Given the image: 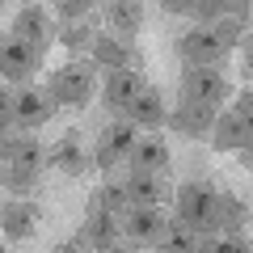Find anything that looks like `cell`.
Segmentation results:
<instances>
[{"mask_svg":"<svg viewBox=\"0 0 253 253\" xmlns=\"http://www.w3.org/2000/svg\"><path fill=\"white\" fill-rule=\"evenodd\" d=\"M46 89H51V97L59 106H89L93 89H97V63L93 59H68L63 68L51 72Z\"/></svg>","mask_w":253,"mask_h":253,"instance_id":"cell-1","label":"cell"},{"mask_svg":"<svg viewBox=\"0 0 253 253\" xmlns=\"http://www.w3.org/2000/svg\"><path fill=\"white\" fill-rule=\"evenodd\" d=\"M215 194L219 190L211 186L207 177H190L173 190V203H177V215L186 219L194 232H219L215 228Z\"/></svg>","mask_w":253,"mask_h":253,"instance_id":"cell-2","label":"cell"},{"mask_svg":"<svg viewBox=\"0 0 253 253\" xmlns=\"http://www.w3.org/2000/svg\"><path fill=\"white\" fill-rule=\"evenodd\" d=\"M9 110H13V123H17L21 131H34V126H46V123L55 118L59 101H55L51 89H42V84L17 81V84L9 89Z\"/></svg>","mask_w":253,"mask_h":253,"instance_id":"cell-3","label":"cell"},{"mask_svg":"<svg viewBox=\"0 0 253 253\" xmlns=\"http://www.w3.org/2000/svg\"><path fill=\"white\" fill-rule=\"evenodd\" d=\"M181 97L219 106V101L232 97V84H228V76L219 72L215 63H199V68H190V63H186V72H181Z\"/></svg>","mask_w":253,"mask_h":253,"instance_id":"cell-4","label":"cell"},{"mask_svg":"<svg viewBox=\"0 0 253 253\" xmlns=\"http://www.w3.org/2000/svg\"><path fill=\"white\" fill-rule=\"evenodd\" d=\"M135 131L139 126L131 123V118H110L106 126H101V139L97 148H93V165L97 169H114L118 161H126V152H131V144H135Z\"/></svg>","mask_w":253,"mask_h":253,"instance_id":"cell-5","label":"cell"},{"mask_svg":"<svg viewBox=\"0 0 253 253\" xmlns=\"http://www.w3.org/2000/svg\"><path fill=\"white\" fill-rule=\"evenodd\" d=\"M38 68H42V51L21 42L17 34H0V76H9L17 84V81H30Z\"/></svg>","mask_w":253,"mask_h":253,"instance_id":"cell-6","label":"cell"},{"mask_svg":"<svg viewBox=\"0 0 253 253\" xmlns=\"http://www.w3.org/2000/svg\"><path fill=\"white\" fill-rule=\"evenodd\" d=\"M228 51H232V46L215 34V26H194V30H186L181 42H177V55L190 63V68H199V63H219Z\"/></svg>","mask_w":253,"mask_h":253,"instance_id":"cell-7","label":"cell"},{"mask_svg":"<svg viewBox=\"0 0 253 253\" xmlns=\"http://www.w3.org/2000/svg\"><path fill=\"white\" fill-rule=\"evenodd\" d=\"M165 123H169V131H177V135L199 139V135H207V131H211V123H215V106L181 97L177 106H173L169 114H165Z\"/></svg>","mask_w":253,"mask_h":253,"instance_id":"cell-8","label":"cell"},{"mask_svg":"<svg viewBox=\"0 0 253 253\" xmlns=\"http://www.w3.org/2000/svg\"><path fill=\"white\" fill-rule=\"evenodd\" d=\"M89 51H93V63H101V68H144V55L123 34H93Z\"/></svg>","mask_w":253,"mask_h":253,"instance_id":"cell-9","label":"cell"},{"mask_svg":"<svg viewBox=\"0 0 253 253\" xmlns=\"http://www.w3.org/2000/svg\"><path fill=\"white\" fill-rule=\"evenodd\" d=\"M9 34H17L21 42H30L34 51L46 55V46H51L55 38V21L46 9H38V4H26V9H17V17H13V30Z\"/></svg>","mask_w":253,"mask_h":253,"instance_id":"cell-10","label":"cell"},{"mask_svg":"<svg viewBox=\"0 0 253 253\" xmlns=\"http://www.w3.org/2000/svg\"><path fill=\"white\" fill-rule=\"evenodd\" d=\"M118 228H123V236H131L135 245H152L156 249V241L165 236V215H161V207H126Z\"/></svg>","mask_w":253,"mask_h":253,"instance_id":"cell-11","label":"cell"},{"mask_svg":"<svg viewBox=\"0 0 253 253\" xmlns=\"http://www.w3.org/2000/svg\"><path fill=\"white\" fill-rule=\"evenodd\" d=\"M38 219H42L38 203H30L26 194H17L13 203H4V207H0V232L13 236V241H26V236L38 232Z\"/></svg>","mask_w":253,"mask_h":253,"instance_id":"cell-12","label":"cell"},{"mask_svg":"<svg viewBox=\"0 0 253 253\" xmlns=\"http://www.w3.org/2000/svg\"><path fill=\"white\" fill-rule=\"evenodd\" d=\"M165 114H169V106H165L161 89H152V84H144V89H139L135 97L123 106V118H131V123L144 126V131H156V126H165Z\"/></svg>","mask_w":253,"mask_h":253,"instance_id":"cell-13","label":"cell"},{"mask_svg":"<svg viewBox=\"0 0 253 253\" xmlns=\"http://www.w3.org/2000/svg\"><path fill=\"white\" fill-rule=\"evenodd\" d=\"M46 161H51V169L68 173V177H81V173H89L93 156H89V148H84L81 131H68V135H63L59 144H55L51 152H46Z\"/></svg>","mask_w":253,"mask_h":253,"instance_id":"cell-14","label":"cell"},{"mask_svg":"<svg viewBox=\"0 0 253 253\" xmlns=\"http://www.w3.org/2000/svg\"><path fill=\"white\" fill-rule=\"evenodd\" d=\"M211 144L219 148V152H241V148L253 144V123H245L241 114H215V123H211Z\"/></svg>","mask_w":253,"mask_h":253,"instance_id":"cell-15","label":"cell"},{"mask_svg":"<svg viewBox=\"0 0 253 253\" xmlns=\"http://www.w3.org/2000/svg\"><path fill=\"white\" fill-rule=\"evenodd\" d=\"M126 165H131V173H165L169 169V144L161 135H135Z\"/></svg>","mask_w":253,"mask_h":253,"instance_id":"cell-16","label":"cell"},{"mask_svg":"<svg viewBox=\"0 0 253 253\" xmlns=\"http://www.w3.org/2000/svg\"><path fill=\"white\" fill-rule=\"evenodd\" d=\"M118 236H123V228H118V215H114V211L89 207V215H84V228H81L84 249H114Z\"/></svg>","mask_w":253,"mask_h":253,"instance_id":"cell-17","label":"cell"},{"mask_svg":"<svg viewBox=\"0 0 253 253\" xmlns=\"http://www.w3.org/2000/svg\"><path fill=\"white\" fill-rule=\"evenodd\" d=\"M126 203L131 207H165L169 203V186L161 173H126Z\"/></svg>","mask_w":253,"mask_h":253,"instance_id":"cell-18","label":"cell"},{"mask_svg":"<svg viewBox=\"0 0 253 253\" xmlns=\"http://www.w3.org/2000/svg\"><path fill=\"white\" fill-rule=\"evenodd\" d=\"M144 84H148L144 81V68H114L110 81H106V106L114 110V114H123V106L135 97Z\"/></svg>","mask_w":253,"mask_h":253,"instance_id":"cell-19","label":"cell"},{"mask_svg":"<svg viewBox=\"0 0 253 253\" xmlns=\"http://www.w3.org/2000/svg\"><path fill=\"white\" fill-rule=\"evenodd\" d=\"M0 161H13V165H21V169H30V173H38L42 169V161H46V152H42V144H38L34 135H4L0 139Z\"/></svg>","mask_w":253,"mask_h":253,"instance_id":"cell-20","label":"cell"},{"mask_svg":"<svg viewBox=\"0 0 253 253\" xmlns=\"http://www.w3.org/2000/svg\"><path fill=\"white\" fill-rule=\"evenodd\" d=\"M106 21H110L114 34L135 38L139 26H144V0H110L106 4Z\"/></svg>","mask_w":253,"mask_h":253,"instance_id":"cell-21","label":"cell"},{"mask_svg":"<svg viewBox=\"0 0 253 253\" xmlns=\"http://www.w3.org/2000/svg\"><path fill=\"white\" fill-rule=\"evenodd\" d=\"M245 224H249V203L236 199V194H215V228L241 236Z\"/></svg>","mask_w":253,"mask_h":253,"instance_id":"cell-22","label":"cell"},{"mask_svg":"<svg viewBox=\"0 0 253 253\" xmlns=\"http://www.w3.org/2000/svg\"><path fill=\"white\" fill-rule=\"evenodd\" d=\"M190 13L199 17V26H211L215 17H236L249 26V0H199Z\"/></svg>","mask_w":253,"mask_h":253,"instance_id":"cell-23","label":"cell"},{"mask_svg":"<svg viewBox=\"0 0 253 253\" xmlns=\"http://www.w3.org/2000/svg\"><path fill=\"white\" fill-rule=\"evenodd\" d=\"M156 249H169V253H199V232H194L181 215H173V219H165V236L156 241Z\"/></svg>","mask_w":253,"mask_h":253,"instance_id":"cell-24","label":"cell"},{"mask_svg":"<svg viewBox=\"0 0 253 253\" xmlns=\"http://www.w3.org/2000/svg\"><path fill=\"white\" fill-rule=\"evenodd\" d=\"M89 207H101V211H114V215H123L131 203H126V186L123 181H106V186H97L89 194Z\"/></svg>","mask_w":253,"mask_h":253,"instance_id":"cell-25","label":"cell"},{"mask_svg":"<svg viewBox=\"0 0 253 253\" xmlns=\"http://www.w3.org/2000/svg\"><path fill=\"white\" fill-rule=\"evenodd\" d=\"M0 186L9 190V194H30V190L38 186V173L21 169V165H13V161H0Z\"/></svg>","mask_w":253,"mask_h":253,"instance_id":"cell-26","label":"cell"},{"mask_svg":"<svg viewBox=\"0 0 253 253\" xmlns=\"http://www.w3.org/2000/svg\"><path fill=\"white\" fill-rule=\"evenodd\" d=\"M93 34H97V30H93L84 17H81V21H63V26L55 30V38H59L68 51H84V46L93 42Z\"/></svg>","mask_w":253,"mask_h":253,"instance_id":"cell-27","label":"cell"},{"mask_svg":"<svg viewBox=\"0 0 253 253\" xmlns=\"http://www.w3.org/2000/svg\"><path fill=\"white\" fill-rule=\"evenodd\" d=\"M55 9H59L63 21H81L84 13L93 9V0H55Z\"/></svg>","mask_w":253,"mask_h":253,"instance_id":"cell-28","label":"cell"},{"mask_svg":"<svg viewBox=\"0 0 253 253\" xmlns=\"http://www.w3.org/2000/svg\"><path fill=\"white\" fill-rule=\"evenodd\" d=\"M232 114H241L245 123H253V93H249V89H241V93H236V106H232Z\"/></svg>","mask_w":253,"mask_h":253,"instance_id":"cell-29","label":"cell"},{"mask_svg":"<svg viewBox=\"0 0 253 253\" xmlns=\"http://www.w3.org/2000/svg\"><path fill=\"white\" fill-rule=\"evenodd\" d=\"M13 126H17V123H13V110H9V93H0V131L9 135Z\"/></svg>","mask_w":253,"mask_h":253,"instance_id":"cell-30","label":"cell"},{"mask_svg":"<svg viewBox=\"0 0 253 253\" xmlns=\"http://www.w3.org/2000/svg\"><path fill=\"white\" fill-rule=\"evenodd\" d=\"M194 4H199V0H161V9H165V13H190Z\"/></svg>","mask_w":253,"mask_h":253,"instance_id":"cell-31","label":"cell"},{"mask_svg":"<svg viewBox=\"0 0 253 253\" xmlns=\"http://www.w3.org/2000/svg\"><path fill=\"white\" fill-rule=\"evenodd\" d=\"M0 139H4V131H0Z\"/></svg>","mask_w":253,"mask_h":253,"instance_id":"cell-32","label":"cell"}]
</instances>
